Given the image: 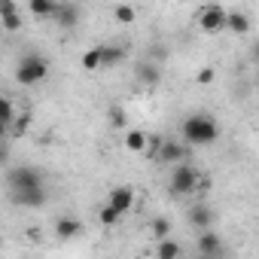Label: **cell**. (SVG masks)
I'll return each instance as SVG.
<instances>
[{"label":"cell","mask_w":259,"mask_h":259,"mask_svg":"<svg viewBox=\"0 0 259 259\" xmlns=\"http://www.w3.org/2000/svg\"><path fill=\"white\" fill-rule=\"evenodd\" d=\"M220 138V125L207 113H192L183 119V141L192 147H207Z\"/></svg>","instance_id":"obj_1"},{"label":"cell","mask_w":259,"mask_h":259,"mask_svg":"<svg viewBox=\"0 0 259 259\" xmlns=\"http://www.w3.org/2000/svg\"><path fill=\"white\" fill-rule=\"evenodd\" d=\"M46 73H49V61L40 52H28L16 64V82L19 85H37V82L46 79Z\"/></svg>","instance_id":"obj_2"},{"label":"cell","mask_w":259,"mask_h":259,"mask_svg":"<svg viewBox=\"0 0 259 259\" xmlns=\"http://www.w3.org/2000/svg\"><path fill=\"white\" fill-rule=\"evenodd\" d=\"M7 186L10 192H28V189H37L43 186V174L31 165H19V168H10L7 171Z\"/></svg>","instance_id":"obj_3"},{"label":"cell","mask_w":259,"mask_h":259,"mask_svg":"<svg viewBox=\"0 0 259 259\" xmlns=\"http://www.w3.org/2000/svg\"><path fill=\"white\" fill-rule=\"evenodd\" d=\"M198 186V171L192 165H177L171 171V192L174 195H192Z\"/></svg>","instance_id":"obj_4"},{"label":"cell","mask_w":259,"mask_h":259,"mask_svg":"<svg viewBox=\"0 0 259 259\" xmlns=\"http://www.w3.org/2000/svg\"><path fill=\"white\" fill-rule=\"evenodd\" d=\"M198 28H201L204 34H220V31L226 28V10H223L220 4L204 7L201 16H198Z\"/></svg>","instance_id":"obj_5"},{"label":"cell","mask_w":259,"mask_h":259,"mask_svg":"<svg viewBox=\"0 0 259 259\" xmlns=\"http://www.w3.org/2000/svg\"><path fill=\"white\" fill-rule=\"evenodd\" d=\"M107 204L122 217V213H128L135 207V189L132 186H116V189H110V198H107Z\"/></svg>","instance_id":"obj_6"},{"label":"cell","mask_w":259,"mask_h":259,"mask_svg":"<svg viewBox=\"0 0 259 259\" xmlns=\"http://www.w3.org/2000/svg\"><path fill=\"white\" fill-rule=\"evenodd\" d=\"M0 25H4V31H19L22 28V13L13 0H0Z\"/></svg>","instance_id":"obj_7"},{"label":"cell","mask_w":259,"mask_h":259,"mask_svg":"<svg viewBox=\"0 0 259 259\" xmlns=\"http://www.w3.org/2000/svg\"><path fill=\"white\" fill-rule=\"evenodd\" d=\"M10 198L19 207H40V204H46V186L28 189V192H10Z\"/></svg>","instance_id":"obj_8"},{"label":"cell","mask_w":259,"mask_h":259,"mask_svg":"<svg viewBox=\"0 0 259 259\" xmlns=\"http://www.w3.org/2000/svg\"><path fill=\"white\" fill-rule=\"evenodd\" d=\"M82 232V223L76 220V217H61L58 223H55V235L61 238V241H70V238H76Z\"/></svg>","instance_id":"obj_9"},{"label":"cell","mask_w":259,"mask_h":259,"mask_svg":"<svg viewBox=\"0 0 259 259\" xmlns=\"http://www.w3.org/2000/svg\"><path fill=\"white\" fill-rule=\"evenodd\" d=\"M55 19L64 28H73V25H79V7L76 4H55Z\"/></svg>","instance_id":"obj_10"},{"label":"cell","mask_w":259,"mask_h":259,"mask_svg":"<svg viewBox=\"0 0 259 259\" xmlns=\"http://www.w3.org/2000/svg\"><path fill=\"white\" fill-rule=\"evenodd\" d=\"M159 159H162V162H183V159H186V144L165 141L162 150H159Z\"/></svg>","instance_id":"obj_11"},{"label":"cell","mask_w":259,"mask_h":259,"mask_svg":"<svg viewBox=\"0 0 259 259\" xmlns=\"http://www.w3.org/2000/svg\"><path fill=\"white\" fill-rule=\"evenodd\" d=\"M189 223L198 226L201 232L210 229V223H213V210H210V204H195V207L189 210Z\"/></svg>","instance_id":"obj_12"},{"label":"cell","mask_w":259,"mask_h":259,"mask_svg":"<svg viewBox=\"0 0 259 259\" xmlns=\"http://www.w3.org/2000/svg\"><path fill=\"white\" fill-rule=\"evenodd\" d=\"M198 253H201V256H213V253H220V235L210 232V229H204V232L198 235Z\"/></svg>","instance_id":"obj_13"},{"label":"cell","mask_w":259,"mask_h":259,"mask_svg":"<svg viewBox=\"0 0 259 259\" xmlns=\"http://www.w3.org/2000/svg\"><path fill=\"white\" fill-rule=\"evenodd\" d=\"M226 28H232L235 34H247L250 31V16H244V13H226Z\"/></svg>","instance_id":"obj_14"},{"label":"cell","mask_w":259,"mask_h":259,"mask_svg":"<svg viewBox=\"0 0 259 259\" xmlns=\"http://www.w3.org/2000/svg\"><path fill=\"white\" fill-rule=\"evenodd\" d=\"M101 49V67H113L125 58V49L122 46H98Z\"/></svg>","instance_id":"obj_15"},{"label":"cell","mask_w":259,"mask_h":259,"mask_svg":"<svg viewBox=\"0 0 259 259\" xmlns=\"http://www.w3.org/2000/svg\"><path fill=\"white\" fill-rule=\"evenodd\" d=\"M156 259H180V244L171 241V238L159 241V247H156Z\"/></svg>","instance_id":"obj_16"},{"label":"cell","mask_w":259,"mask_h":259,"mask_svg":"<svg viewBox=\"0 0 259 259\" xmlns=\"http://www.w3.org/2000/svg\"><path fill=\"white\" fill-rule=\"evenodd\" d=\"M28 10H31L37 19H49V16H55V4H52V0H31Z\"/></svg>","instance_id":"obj_17"},{"label":"cell","mask_w":259,"mask_h":259,"mask_svg":"<svg viewBox=\"0 0 259 259\" xmlns=\"http://www.w3.org/2000/svg\"><path fill=\"white\" fill-rule=\"evenodd\" d=\"M125 150L144 153V150H147V135H144V132H128V135H125Z\"/></svg>","instance_id":"obj_18"},{"label":"cell","mask_w":259,"mask_h":259,"mask_svg":"<svg viewBox=\"0 0 259 259\" xmlns=\"http://www.w3.org/2000/svg\"><path fill=\"white\" fill-rule=\"evenodd\" d=\"M113 19H116V22H122V25H132V22L138 19V10L119 4V7H113Z\"/></svg>","instance_id":"obj_19"},{"label":"cell","mask_w":259,"mask_h":259,"mask_svg":"<svg viewBox=\"0 0 259 259\" xmlns=\"http://www.w3.org/2000/svg\"><path fill=\"white\" fill-rule=\"evenodd\" d=\"M82 67H85L89 73L101 70V49H98V46H95V49H89V52L82 55Z\"/></svg>","instance_id":"obj_20"},{"label":"cell","mask_w":259,"mask_h":259,"mask_svg":"<svg viewBox=\"0 0 259 259\" xmlns=\"http://www.w3.org/2000/svg\"><path fill=\"white\" fill-rule=\"evenodd\" d=\"M13 119H16V107L10 104V98L0 95V122H4V125H13Z\"/></svg>","instance_id":"obj_21"},{"label":"cell","mask_w":259,"mask_h":259,"mask_svg":"<svg viewBox=\"0 0 259 259\" xmlns=\"http://www.w3.org/2000/svg\"><path fill=\"white\" fill-rule=\"evenodd\" d=\"M138 79L156 82V79H159V67H156V64H141V67H138Z\"/></svg>","instance_id":"obj_22"},{"label":"cell","mask_w":259,"mask_h":259,"mask_svg":"<svg viewBox=\"0 0 259 259\" xmlns=\"http://www.w3.org/2000/svg\"><path fill=\"white\" fill-rule=\"evenodd\" d=\"M98 220H101V226H116V223H119V213H116L110 204H104L101 213H98Z\"/></svg>","instance_id":"obj_23"},{"label":"cell","mask_w":259,"mask_h":259,"mask_svg":"<svg viewBox=\"0 0 259 259\" xmlns=\"http://www.w3.org/2000/svg\"><path fill=\"white\" fill-rule=\"evenodd\" d=\"M28 125H31V116H28V113H22V116L16 119V125H10V132H13L16 138H22V135L28 132Z\"/></svg>","instance_id":"obj_24"},{"label":"cell","mask_w":259,"mask_h":259,"mask_svg":"<svg viewBox=\"0 0 259 259\" xmlns=\"http://www.w3.org/2000/svg\"><path fill=\"white\" fill-rule=\"evenodd\" d=\"M168 232H171V223H168V220H156V223H153V235H156L159 241H165Z\"/></svg>","instance_id":"obj_25"},{"label":"cell","mask_w":259,"mask_h":259,"mask_svg":"<svg viewBox=\"0 0 259 259\" xmlns=\"http://www.w3.org/2000/svg\"><path fill=\"white\" fill-rule=\"evenodd\" d=\"M198 82H213V67H201L198 70Z\"/></svg>","instance_id":"obj_26"},{"label":"cell","mask_w":259,"mask_h":259,"mask_svg":"<svg viewBox=\"0 0 259 259\" xmlns=\"http://www.w3.org/2000/svg\"><path fill=\"white\" fill-rule=\"evenodd\" d=\"M110 119H113V125H122V122H125L122 110H110Z\"/></svg>","instance_id":"obj_27"},{"label":"cell","mask_w":259,"mask_h":259,"mask_svg":"<svg viewBox=\"0 0 259 259\" xmlns=\"http://www.w3.org/2000/svg\"><path fill=\"white\" fill-rule=\"evenodd\" d=\"M7 159H10V150L4 147V141H0V165H7Z\"/></svg>","instance_id":"obj_28"},{"label":"cell","mask_w":259,"mask_h":259,"mask_svg":"<svg viewBox=\"0 0 259 259\" xmlns=\"http://www.w3.org/2000/svg\"><path fill=\"white\" fill-rule=\"evenodd\" d=\"M7 135H10V125H4V122H0V141H4Z\"/></svg>","instance_id":"obj_29"},{"label":"cell","mask_w":259,"mask_h":259,"mask_svg":"<svg viewBox=\"0 0 259 259\" xmlns=\"http://www.w3.org/2000/svg\"><path fill=\"white\" fill-rule=\"evenodd\" d=\"M0 247H4V235H0Z\"/></svg>","instance_id":"obj_30"}]
</instances>
